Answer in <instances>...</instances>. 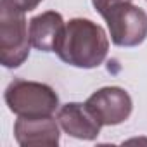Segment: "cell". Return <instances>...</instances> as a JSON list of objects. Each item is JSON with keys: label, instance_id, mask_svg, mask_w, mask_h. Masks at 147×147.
I'll list each match as a JSON object with an SVG mask.
<instances>
[{"label": "cell", "instance_id": "cell-1", "mask_svg": "<svg viewBox=\"0 0 147 147\" xmlns=\"http://www.w3.org/2000/svg\"><path fill=\"white\" fill-rule=\"evenodd\" d=\"M57 57L80 69L99 67L109 52V36L106 30L92 19L73 18L64 24V30L55 43Z\"/></svg>", "mask_w": 147, "mask_h": 147}, {"label": "cell", "instance_id": "cell-2", "mask_svg": "<svg viewBox=\"0 0 147 147\" xmlns=\"http://www.w3.org/2000/svg\"><path fill=\"white\" fill-rule=\"evenodd\" d=\"M107 24L111 42L118 47H137L147 38V12L133 0H92Z\"/></svg>", "mask_w": 147, "mask_h": 147}, {"label": "cell", "instance_id": "cell-3", "mask_svg": "<svg viewBox=\"0 0 147 147\" xmlns=\"http://www.w3.org/2000/svg\"><path fill=\"white\" fill-rule=\"evenodd\" d=\"M24 14L7 0H0V62L7 69L24 64L33 47Z\"/></svg>", "mask_w": 147, "mask_h": 147}, {"label": "cell", "instance_id": "cell-4", "mask_svg": "<svg viewBox=\"0 0 147 147\" xmlns=\"http://www.w3.org/2000/svg\"><path fill=\"white\" fill-rule=\"evenodd\" d=\"M4 99L9 111L21 118L52 116L59 107V95L50 85L21 78L7 85Z\"/></svg>", "mask_w": 147, "mask_h": 147}, {"label": "cell", "instance_id": "cell-5", "mask_svg": "<svg viewBox=\"0 0 147 147\" xmlns=\"http://www.w3.org/2000/svg\"><path fill=\"white\" fill-rule=\"evenodd\" d=\"M85 104L102 126L121 125L130 118L133 111V100L130 94L121 87H102L95 90Z\"/></svg>", "mask_w": 147, "mask_h": 147}, {"label": "cell", "instance_id": "cell-6", "mask_svg": "<svg viewBox=\"0 0 147 147\" xmlns=\"http://www.w3.org/2000/svg\"><path fill=\"white\" fill-rule=\"evenodd\" d=\"M59 126V121L52 116H18L14 123V137L21 147H57L61 142Z\"/></svg>", "mask_w": 147, "mask_h": 147}, {"label": "cell", "instance_id": "cell-7", "mask_svg": "<svg viewBox=\"0 0 147 147\" xmlns=\"http://www.w3.org/2000/svg\"><path fill=\"white\" fill-rule=\"evenodd\" d=\"M57 121L64 133L80 140H95L100 133L102 125L87 104L67 102L59 107Z\"/></svg>", "mask_w": 147, "mask_h": 147}, {"label": "cell", "instance_id": "cell-8", "mask_svg": "<svg viewBox=\"0 0 147 147\" xmlns=\"http://www.w3.org/2000/svg\"><path fill=\"white\" fill-rule=\"evenodd\" d=\"M66 21L55 11L42 12L30 21V38L31 45L40 52H54L55 43L64 30Z\"/></svg>", "mask_w": 147, "mask_h": 147}, {"label": "cell", "instance_id": "cell-9", "mask_svg": "<svg viewBox=\"0 0 147 147\" xmlns=\"http://www.w3.org/2000/svg\"><path fill=\"white\" fill-rule=\"evenodd\" d=\"M7 2L12 4L14 7H18L23 12H31L43 2V0H7Z\"/></svg>", "mask_w": 147, "mask_h": 147}]
</instances>
